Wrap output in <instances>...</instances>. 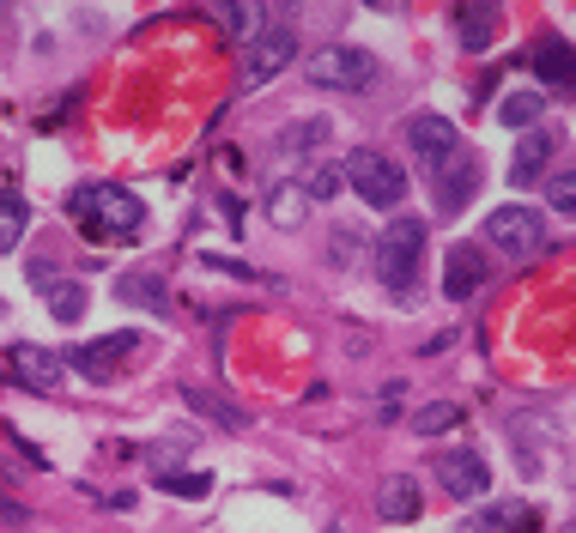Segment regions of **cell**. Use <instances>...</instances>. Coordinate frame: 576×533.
I'll use <instances>...</instances> for the list:
<instances>
[{
  "label": "cell",
  "mask_w": 576,
  "mask_h": 533,
  "mask_svg": "<svg viewBox=\"0 0 576 533\" xmlns=\"http://www.w3.org/2000/svg\"><path fill=\"white\" fill-rule=\"evenodd\" d=\"M68 206L92 243H134L140 230H146V201L127 194L122 182H80V188L68 194Z\"/></svg>",
  "instance_id": "obj_1"
},
{
  "label": "cell",
  "mask_w": 576,
  "mask_h": 533,
  "mask_svg": "<svg viewBox=\"0 0 576 533\" xmlns=\"http://www.w3.org/2000/svg\"><path fill=\"white\" fill-rule=\"evenodd\" d=\"M340 176H346V188H352L364 206H377V213H389V206H401V201H407V176H401V164L382 158V152H370V146L346 152V158H340Z\"/></svg>",
  "instance_id": "obj_2"
},
{
  "label": "cell",
  "mask_w": 576,
  "mask_h": 533,
  "mask_svg": "<svg viewBox=\"0 0 576 533\" xmlns=\"http://www.w3.org/2000/svg\"><path fill=\"white\" fill-rule=\"evenodd\" d=\"M304 80L322 85V91L358 98V91H370L382 80V68H377V55H364V49H352V43H328V49H316V55L304 61Z\"/></svg>",
  "instance_id": "obj_3"
},
{
  "label": "cell",
  "mask_w": 576,
  "mask_h": 533,
  "mask_svg": "<svg viewBox=\"0 0 576 533\" xmlns=\"http://www.w3.org/2000/svg\"><path fill=\"white\" fill-rule=\"evenodd\" d=\"M419 255H425V218H394L377 243V279L389 291H413V273H419Z\"/></svg>",
  "instance_id": "obj_4"
},
{
  "label": "cell",
  "mask_w": 576,
  "mask_h": 533,
  "mask_svg": "<svg viewBox=\"0 0 576 533\" xmlns=\"http://www.w3.org/2000/svg\"><path fill=\"white\" fill-rule=\"evenodd\" d=\"M485 243L492 249H504V255H534V249H546V230H541V213L534 206H497L492 218H485Z\"/></svg>",
  "instance_id": "obj_5"
},
{
  "label": "cell",
  "mask_w": 576,
  "mask_h": 533,
  "mask_svg": "<svg viewBox=\"0 0 576 533\" xmlns=\"http://www.w3.org/2000/svg\"><path fill=\"white\" fill-rule=\"evenodd\" d=\"M291 55H298V31H255V43L243 49V85H267L279 80V73L291 68Z\"/></svg>",
  "instance_id": "obj_6"
},
{
  "label": "cell",
  "mask_w": 576,
  "mask_h": 533,
  "mask_svg": "<svg viewBox=\"0 0 576 533\" xmlns=\"http://www.w3.org/2000/svg\"><path fill=\"white\" fill-rule=\"evenodd\" d=\"M407 140H413L419 164H431V171H443L450 158H461V134H455V122H450V115H438V110L413 115V122H407Z\"/></svg>",
  "instance_id": "obj_7"
},
{
  "label": "cell",
  "mask_w": 576,
  "mask_h": 533,
  "mask_svg": "<svg viewBox=\"0 0 576 533\" xmlns=\"http://www.w3.org/2000/svg\"><path fill=\"white\" fill-rule=\"evenodd\" d=\"M7 370L19 388H31V394H55L61 382H68V358L43 352V346H12L7 352Z\"/></svg>",
  "instance_id": "obj_8"
},
{
  "label": "cell",
  "mask_w": 576,
  "mask_h": 533,
  "mask_svg": "<svg viewBox=\"0 0 576 533\" xmlns=\"http://www.w3.org/2000/svg\"><path fill=\"white\" fill-rule=\"evenodd\" d=\"M438 485L467 503V498H480V491L492 485V467H485L473 449H450V454H438Z\"/></svg>",
  "instance_id": "obj_9"
},
{
  "label": "cell",
  "mask_w": 576,
  "mask_h": 533,
  "mask_svg": "<svg viewBox=\"0 0 576 533\" xmlns=\"http://www.w3.org/2000/svg\"><path fill=\"white\" fill-rule=\"evenodd\" d=\"M134 346H140V334H134V328H122V334H104V340L80 346V352H73L68 363H73L80 376H92V382H110V376H115V363L134 352Z\"/></svg>",
  "instance_id": "obj_10"
},
{
  "label": "cell",
  "mask_w": 576,
  "mask_h": 533,
  "mask_svg": "<svg viewBox=\"0 0 576 533\" xmlns=\"http://www.w3.org/2000/svg\"><path fill=\"white\" fill-rule=\"evenodd\" d=\"M485 285V255L473 249V243H455L450 262H443V297H455V304H467L473 291Z\"/></svg>",
  "instance_id": "obj_11"
},
{
  "label": "cell",
  "mask_w": 576,
  "mask_h": 533,
  "mask_svg": "<svg viewBox=\"0 0 576 533\" xmlns=\"http://www.w3.org/2000/svg\"><path fill=\"white\" fill-rule=\"evenodd\" d=\"M455 24H461V49L467 55H485L497 43V24H504V7H485V0H467L455 7Z\"/></svg>",
  "instance_id": "obj_12"
},
{
  "label": "cell",
  "mask_w": 576,
  "mask_h": 533,
  "mask_svg": "<svg viewBox=\"0 0 576 533\" xmlns=\"http://www.w3.org/2000/svg\"><path fill=\"white\" fill-rule=\"evenodd\" d=\"M461 533H541V515L528 503H485L480 515H467Z\"/></svg>",
  "instance_id": "obj_13"
},
{
  "label": "cell",
  "mask_w": 576,
  "mask_h": 533,
  "mask_svg": "<svg viewBox=\"0 0 576 533\" xmlns=\"http://www.w3.org/2000/svg\"><path fill=\"white\" fill-rule=\"evenodd\" d=\"M553 152H558L553 127H528V134L516 140V158H510V182H516V188H528V182L546 171V158H553Z\"/></svg>",
  "instance_id": "obj_14"
},
{
  "label": "cell",
  "mask_w": 576,
  "mask_h": 533,
  "mask_svg": "<svg viewBox=\"0 0 576 533\" xmlns=\"http://www.w3.org/2000/svg\"><path fill=\"white\" fill-rule=\"evenodd\" d=\"M473 188H480V164L473 158H450L431 182V194H438V213H461V206L473 201Z\"/></svg>",
  "instance_id": "obj_15"
},
{
  "label": "cell",
  "mask_w": 576,
  "mask_h": 533,
  "mask_svg": "<svg viewBox=\"0 0 576 533\" xmlns=\"http://www.w3.org/2000/svg\"><path fill=\"white\" fill-rule=\"evenodd\" d=\"M528 61H534V73H541V80H558V85L570 91V80H576V49L565 43V37H546Z\"/></svg>",
  "instance_id": "obj_16"
},
{
  "label": "cell",
  "mask_w": 576,
  "mask_h": 533,
  "mask_svg": "<svg viewBox=\"0 0 576 533\" xmlns=\"http://www.w3.org/2000/svg\"><path fill=\"white\" fill-rule=\"evenodd\" d=\"M183 400H188L195 412H207V419L219 424V431H243V424H249V412H243V407H230V400L207 394V388H195V382H183Z\"/></svg>",
  "instance_id": "obj_17"
},
{
  "label": "cell",
  "mask_w": 576,
  "mask_h": 533,
  "mask_svg": "<svg viewBox=\"0 0 576 533\" xmlns=\"http://www.w3.org/2000/svg\"><path fill=\"white\" fill-rule=\"evenodd\" d=\"M304 213H310V201H304L298 182H279V188H267V225L291 230V225H304Z\"/></svg>",
  "instance_id": "obj_18"
},
{
  "label": "cell",
  "mask_w": 576,
  "mask_h": 533,
  "mask_svg": "<svg viewBox=\"0 0 576 533\" xmlns=\"http://www.w3.org/2000/svg\"><path fill=\"white\" fill-rule=\"evenodd\" d=\"M382 515H389V522H419V485L407 473H394L389 485H382Z\"/></svg>",
  "instance_id": "obj_19"
},
{
  "label": "cell",
  "mask_w": 576,
  "mask_h": 533,
  "mask_svg": "<svg viewBox=\"0 0 576 533\" xmlns=\"http://www.w3.org/2000/svg\"><path fill=\"white\" fill-rule=\"evenodd\" d=\"M541 115H546V98H541V91H516V98H504L497 122L516 127V134H528V127H541Z\"/></svg>",
  "instance_id": "obj_20"
},
{
  "label": "cell",
  "mask_w": 576,
  "mask_h": 533,
  "mask_svg": "<svg viewBox=\"0 0 576 533\" xmlns=\"http://www.w3.org/2000/svg\"><path fill=\"white\" fill-rule=\"evenodd\" d=\"M115 291H122V304H146V309L171 304V291H164L158 273H122V285H115Z\"/></svg>",
  "instance_id": "obj_21"
},
{
  "label": "cell",
  "mask_w": 576,
  "mask_h": 533,
  "mask_svg": "<svg viewBox=\"0 0 576 533\" xmlns=\"http://www.w3.org/2000/svg\"><path fill=\"white\" fill-rule=\"evenodd\" d=\"M24 218H31V213H24L19 194H0V255H12L24 243Z\"/></svg>",
  "instance_id": "obj_22"
},
{
  "label": "cell",
  "mask_w": 576,
  "mask_h": 533,
  "mask_svg": "<svg viewBox=\"0 0 576 533\" xmlns=\"http://www.w3.org/2000/svg\"><path fill=\"white\" fill-rule=\"evenodd\" d=\"M455 424H461V407H455V400H431V407H419L413 431H419V437H443V431H455Z\"/></svg>",
  "instance_id": "obj_23"
},
{
  "label": "cell",
  "mask_w": 576,
  "mask_h": 533,
  "mask_svg": "<svg viewBox=\"0 0 576 533\" xmlns=\"http://www.w3.org/2000/svg\"><path fill=\"white\" fill-rule=\"evenodd\" d=\"M158 491L164 498H188V503H200L213 491V473H158Z\"/></svg>",
  "instance_id": "obj_24"
},
{
  "label": "cell",
  "mask_w": 576,
  "mask_h": 533,
  "mask_svg": "<svg viewBox=\"0 0 576 533\" xmlns=\"http://www.w3.org/2000/svg\"><path fill=\"white\" fill-rule=\"evenodd\" d=\"M340 164H316V171L310 176H304L298 182V188H304V201H335V194H340Z\"/></svg>",
  "instance_id": "obj_25"
},
{
  "label": "cell",
  "mask_w": 576,
  "mask_h": 533,
  "mask_svg": "<svg viewBox=\"0 0 576 533\" xmlns=\"http://www.w3.org/2000/svg\"><path fill=\"white\" fill-rule=\"evenodd\" d=\"M49 309H55V321H80L85 316V285H55V291H49Z\"/></svg>",
  "instance_id": "obj_26"
},
{
  "label": "cell",
  "mask_w": 576,
  "mask_h": 533,
  "mask_svg": "<svg viewBox=\"0 0 576 533\" xmlns=\"http://www.w3.org/2000/svg\"><path fill=\"white\" fill-rule=\"evenodd\" d=\"M546 194H553V213L576 218V171L570 176H553V188H546Z\"/></svg>",
  "instance_id": "obj_27"
},
{
  "label": "cell",
  "mask_w": 576,
  "mask_h": 533,
  "mask_svg": "<svg viewBox=\"0 0 576 533\" xmlns=\"http://www.w3.org/2000/svg\"><path fill=\"white\" fill-rule=\"evenodd\" d=\"M225 19L237 24V37H243V49L255 43V19H261V7H225Z\"/></svg>",
  "instance_id": "obj_28"
},
{
  "label": "cell",
  "mask_w": 576,
  "mask_h": 533,
  "mask_svg": "<svg viewBox=\"0 0 576 533\" xmlns=\"http://www.w3.org/2000/svg\"><path fill=\"white\" fill-rule=\"evenodd\" d=\"M55 285H61V273H55V262H49V255H43V262H31V291H55Z\"/></svg>",
  "instance_id": "obj_29"
},
{
  "label": "cell",
  "mask_w": 576,
  "mask_h": 533,
  "mask_svg": "<svg viewBox=\"0 0 576 533\" xmlns=\"http://www.w3.org/2000/svg\"><path fill=\"white\" fill-rule=\"evenodd\" d=\"M207 267H219V273H237V279H267V273H255L249 262H225V255H207Z\"/></svg>",
  "instance_id": "obj_30"
},
{
  "label": "cell",
  "mask_w": 576,
  "mask_h": 533,
  "mask_svg": "<svg viewBox=\"0 0 576 533\" xmlns=\"http://www.w3.org/2000/svg\"><path fill=\"white\" fill-rule=\"evenodd\" d=\"M0 522H7V527H24V522H31V510H24V503H12V498H0Z\"/></svg>",
  "instance_id": "obj_31"
}]
</instances>
